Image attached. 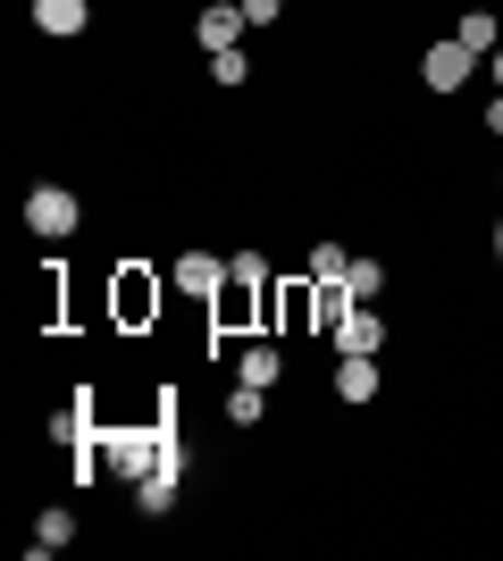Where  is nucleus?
Wrapping results in <instances>:
<instances>
[{
  "label": "nucleus",
  "mask_w": 503,
  "mask_h": 561,
  "mask_svg": "<svg viewBox=\"0 0 503 561\" xmlns=\"http://www.w3.org/2000/svg\"><path fill=\"white\" fill-rule=\"evenodd\" d=\"M344 268H353V260H344V243H319V252H311V277H319V285H335Z\"/></svg>",
  "instance_id": "16"
},
{
  "label": "nucleus",
  "mask_w": 503,
  "mask_h": 561,
  "mask_svg": "<svg viewBox=\"0 0 503 561\" xmlns=\"http://www.w3.org/2000/svg\"><path fill=\"white\" fill-rule=\"evenodd\" d=\"M34 25L68 43V34H84V25H93V0H34Z\"/></svg>",
  "instance_id": "7"
},
{
  "label": "nucleus",
  "mask_w": 503,
  "mask_h": 561,
  "mask_svg": "<svg viewBox=\"0 0 503 561\" xmlns=\"http://www.w3.org/2000/svg\"><path fill=\"white\" fill-rule=\"evenodd\" d=\"M227 277H236V285H268V260L261 252H236V260H227Z\"/></svg>",
  "instance_id": "18"
},
{
  "label": "nucleus",
  "mask_w": 503,
  "mask_h": 561,
  "mask_svg": "<svg viewBox=\"0 0 503 561\" xmlns=\"http://www.w3.org/2000/svg\"><path fill=\"white\" fill-rule=\"evenodd\" d=\"M487 68H495V93H503V50H495V59H487Z\"/></svg>",
  "instance_id": "21"
},
{
  "label": "nucleus",
  "mask_w": 503,
  "mask_h": 561,
  "mask_svg": "<svg viewBox=\"0 0 503 561\" xmlns=\"http://www.w3.org/2000/svg\"><path fill=\"white\" fill-rule=\"evenodd\" d=\"M286 18V0H243V25H277Z\"/></svg>",
  "instance_id": "19"
},
{
  "label": "nucleus",
  "mask_w": 503,
  "mask_h": 561,
  "mask_svg": "<svg viewBox=\"0 0 503 561\" xmlns=\"http://www.w3.org/2000/svg\"><path fill=\"white\" fill-rule=\"evenodd\" d=\"M76 218H84V202H76L68 185H34V202H25V227L43 234V243H59V234H76Z\"/></svg>",
  "instance_id": "2"
},
{
  "label": "nucleus",
  "mask_w": 503,
  "mask_h": 561,
  "mask_svg": "<svg viewBox=\"0 0 503 561\" xmlns=\"http://www.w3.org/2000/svg\"><path fill=\"white\" fill-rule=\"evenodd\" d=\"M454 43H461V50H479V59H495V50H503V25H495V9H470V18L454 25Z\"/></svg>",
  "instance_id": "8"
},
{
  "label": "nucleus",
  "mask_w": 503,
  "mask_h": 561,
  "mask_svg": "<svg viewBox=\"0 0 503 561\" xmlns=\"http://www.w3.org/2000/svg\"><path fill=\"white\" fill-rule=\"evenodd\" d=\"M118 310H126V319H144V310H160V285L126 277V285H118Z\"/></svg>",
  "instance_id": "14"
},
{
  "label": "nucleus",
  "mask_w": 503,
  "mask_h": 561,
  "mask_svg": "<svg viewBox=\"0 0 503 561\" xmlns=\"http://www.w3.org/2000/svg\"><path fill=\"white\" fill-rule=\"evenodd\" d=\"M335 352H378L386 344V319H378V310H369V302H353V310H344V319H335Z\"/></svg>",
  "instance_id": "4"
},
{
  "label": "nucleus",
  "mask_w": 503,
  "mask_h": 561,
  "mask_svg": "<svg viewBox=\"0 0 503 561\" xmlns=\"http://www.w3.org/2000/svg\"><path fill=\"white\" fill-rule=\"evenodd\" d=\"M236 377H243V386H277V377H286V352H277V344H243Z\"/></svg>",
  "instance_id": "9"
},
{
  "label": "nucleus",
  "mask_w": 503,
  "mask_h": 561,
  "mask_svg": "<svg viewBox=\"0 0 503 561\" xmlns=\"http://www.w3.org/2000/svg\"><path fill=\"white\" fill-rule=\"evenodd\" d=\"M193 34H202V50H243V0H210Z\"/></svg>",
  "instance_id": "3"
},
{
  "label": "nucleus",
  "mask_w": 503,
  "mask_h": 561,
  "mask_svg": "<svg viewBox=\"0 0 503 561\" xmlns=\"http://www.w3.org/2000/svg\"><path fill=\"white\" fill-rule=\"evenodd\" d=\"M135 512H144V519L176 512V469H151V478H135Z\"/></svg>",
  "instance_id": "10"
},
{
  "label": "nucleus",
  "mask_w": 503,
  "mask_h": 561,
  "mask_svg": "<svg viewBox=\"0 0 503 561\" xmlns=\"http://www.w3.org/2000/svg\"><path fill=\"white\" fill-rule=\"evenodd\" d=\"M495 260H503V218H495Z\"/></svg>",
  "instance_id": "22"
},
{
  "label": "nucleus",
  "mask_w": 503,
  "mask_h": 561,
  "mask_svg": "<svg viewBox=\"0 0 503 561\" xmlns=\"http://www.w3.org/2000/svg\"><path fill=\"white\" fill-rule=\"evenodd\" d=\"M210 76H218V84H227V93H236L243 76H252V59H243V50H210Z\"/></svg>",
  "instance_id": "15"
},
{
  "label": "nucleus",
  "mask_w": 503,
  "mask_h": 561,
  "mask_svg": "<svg viewBox=\"0 0 503 561\" xmlns=\"http://www.w3.org/2000/svg\"><path fill=\"white\" fill-rule=\"evenodd\" d=\"M335 285H344V294H353V302H378V285H386V268H378V260H353V268H344V277H335Z\"/></svg>",
  "instance_id": "13"
},
{
  "label": "nucleus",
  "mask_w": 503,
  "mask_h": 561,
  "mask_svg": "<svg viewBox=\"0 0 503 561\" xmlns=\"http://www.w3.org/2000/svg\"><path fill=\"white\" fill-rule=\"evenodd\" d=\"M378 394V352H344L335 360V402H369Z\"/></svg>",
  "instance_id": "6"
},
{
  "label": "nucleus",
  "mask_w": 503,
  "mask_h": 561,
  "mask_svg": "<svg viewBox=\"0 0 503 561\" xmlns=\"http://www.w3.org/2000/svg\"><path fill=\"white\" fill-rule=\"evenodd\" d=\"M227 420H236V427H261V420H268V386H243V377H236V394H227Z\"/></svg>",
  "instance_id": "12"
},
{
  "label": "nucleus",
  "mask_w": 503,
  "mask_h": 561,
  "mask_svg": "<svg viewBox=\"0 0 503 561\" xmlns=\"http://www.w3.org/2000/svg\"><path fill=\"white\" fill-rule=\"evenodd\" d=\"M68 545H76V512H68V503H50V512L34 519V553H68Z\"/></svg>",
  "instance_id": "11"
},
{
  "label": "nucleus",
  "mask_w": 503,
  "mask_h": 561,
  "mask_svg": "<svg viewBox=\"0 0 503 561\" xmlns=\"http://www.w3.org/2000/svg\"><path fill=\"white\" fill-rule=\"evenodd\" d=\"M176 294H193V302H218V294H227V268H218L210 252H185V260H176Z\"/></svg>",
  "instance_id": "5"
},
{
  "label": "nucleus",
  "mask_w": 503,
  "mask_h": 561,
  "mask_svg": "<svg viewBox=\"0 0 503 561\" xmlns=\"http://www.w3.org/2000/svg\"><path fill=\"white\" fill-rule=\"evenodd\" d=\"M93 427H84V411H50V445H84Z\"/></svg>",
  "instance_id": "17"
},
{
  "label": "nucleus",
  "mask_w": 503,
  "mask_h": 561,
  "mask_svg": "<svg viewBox=\"0 0 503 561\" xmlns=\"http://www.w3.org/2000/svg\"><path fill=\"white\" fill-rule=\"evenodd\" d=\"M487 126H495V135H503V93H495V110H487Z\"/></svg>",
  "instance_id": "20"
},
{
  "label": "nucleus",
  "mask_w": 503,
  "mask_h": 561,
  "mask_svg": "<svg viewBox=\"0 0 503 561\" xmlns=\"http://www.w3.org/2000/svg\"><path fill=\"white\" fill-rule=\"evenodd\" d=\"M470 68H487V59H479V50H461L454 34L420 50V84H428V93H461V84H470Z\"/></svg>",
  "instance_id": "1"
}]
</instances>
